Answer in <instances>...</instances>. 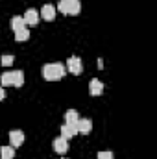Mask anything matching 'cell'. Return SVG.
I'll return each instance as SVG.
<instances>
[{"label":"cell","mask_w":157,"mask_h":159,"mask_svg":"<svg viewBox=\"0 0 157 159\" xmlns=\"http://www.w3.org/2000/svg\"><path fill=\"white\" fill-rule=\"evenodd\" d=\"M9 143H11L13 148L20 146V144L24 143V131H20V129H11V131H9Z\"/></svg>","instance_id":"5"},{"label":"cell","mask_w":157,"mask_h":159,"mask_svg":"<svg viewBox=\"0 0 157 159\" xmlns=\"http://www.w3.org/2000/svg\"><path fill=\"white\" fill-rule=\"evenodd\" d=\"M4 96H6V93H4V89H2V85H0V100H4Z\"/></svg>","instance_id":"18"},{"label":"cell","mask_w":157,"mask_h":159,"mask_svg":"<svg viewBox=\"0 0 157 159\" xmlns=\"http://www.w3.org/2000/svg\"><path fill=\"white\" fill-rule=\"evenodd\" d=\"M78 120H79V115L74 109H69L65 113V124H78Z\"/></svg>","instance_id":"14"},{"label":"cell","mask_w":157,"mask_h":159,"mask_svg":"<svg viewBox=\"0 0 157 159\" xmlns=\"http://www.w3.org/2000/svg\"><path fill=\"white\" fill-rule=\"evenodd\" d=\"M41 17L44 20H56V7L52 4H44L41 7Z\"/></svg>","instance_id":"7"},{"label":"cell","mask_w":157,"mask_h":159,"mask_svg":"<svg viewBox=\"0 0 157 159\" xmlns=\"http://www.w3.org/2000/svg\"><path fill=\"white\" fill-rule=\"evenodd\" d=\"M89 93H91V96H100V94L104 93V83L96 78L91 80V83H89Z\"/></svg>","instance_id":"9"},{"label":"cell","mask_w":157,"mask_h":159,"mask_svg":"<svg viewBox=\"0 0 157 159\" xmlns=\"http://www.w3.org/2000/svg\"><path fill=\"white\" fill-rule=\"evenodd\" d=\"M96 159H115V157H113V152H98Z\"/></svg>","instance_id":"17"},{"label":"cell","mask_w":157,"mask_h":159,"mask_svg":"<svg viewBox=\"0 0 157 159\" xmlns=\"http://www.w3.org/2000/svg\"><path fill=\"white\" fill-rule=\"evenodd\" d=\"M67 69L63 63H46L43 67V78L48 80V81H57L65 76Z\"/></svg>","instance_id":"1"},{"label":"cell","mask_w":157,"mask_h":159,"mask_svg":"<svg viewBox=\"0 0 157 159\" xmlns=\"http://www.w3.org/2000/svg\"><path fill=\"white\" fill-rule=\"evenodd\" d=\"M76 133H78V126H76V124H63V126H61V137H63V139L69 141V139H72Z\"/></svg>","instance_id":"6"},{"label":"cell","mask_w":157,"mask_h":159,"mask_svg":"<svg viewBox=\"0 0 157 159\" xmlns=\"http://www.w3.org/2000/svg\"><path fill=\"white\" fill-rule=\"evenodd\" d=\"M30 39V32H28V28H24V30H20V32H15V41H28Z\"/></svg>","instance_id":"15"},{"label":"cell","mask_w":157,"mask_h":159,"mask_svg":"<svg viewBox=\"0 0 157 159\" xmlns=\"http://www.w3.org/2000/svg\"><path fill=\"white\" fill-rule=\"evenodd\" d=\"M98 69H104V59H98Z\"/></svg>","instance_id":"19"},{"label":"cell","mask_w":157,"mask_h":159,"mask_svg":"<svg viewBox=\"0 0 157 159\" xmlns=\"http://www.w3.org/2000/svg\"><path fill=\"white\" fill-rule=\"evenodd\" d=\"M54 150H56L57 154H65V152L69 150V141L59 135L57 139H54Z\"/></svg>","instance_id":"10"},{"label":"cell","mask_w":157,"mask_h":159,"mask_svg":"<svg viewBox=\"0 0 157 159\" xmlns=\"http://www.w3.org/2000/svg\"><path fill=\"white\" fill-rule=\"evenodd\" d=\"M2 85H13V87H22L24 85V72L22 70H9L0 76Z\"/></svg>","instance_id":"2"},{"label":"cell","mask_w":157,"mask_h":159,"mask_svg":"<svg viewBox=\"0 0 157 159\" xmlns=\"http://www.w3.org/2000/svg\"><path fill=\"white\" fill-rule=\"evenodd\" d=\"M22 19H24V22H26V26H35V24H39V13H37L35 9H28Z\"/></svg>","instance_id":"8"},{"label":"cell","mask_w":157,"mask_h":159,"mask_svg":"<svg viewBox=\"0 0 157 159\" xmlns=\"http://www.w3.org/2000/svg\"><path fill=\"white\" fill-rule=\"evenodd\" d=\"M0 157L2 159H13L15 157V148L13 146H0Z\"/></svg>","instance_id":"13"},{"label":"cell","mask_w":157,"mask_h":159,"mask_svg":"<svg viewBox=\"0 0 157 159\" xmlns=\"http://www.w3.org/2000/svg\"><path fill=\"white\" fill-rule=\"evenodd\" d=\"M13 61H15V57L9 54V56H2L0 57V63L4 65V67H9V65H13Z\"/></svg>","instance_id":"16"},{"label":"cell","mask_w":157,"mask_h":159,"mask_svg":"<svg viewBox=\"0 0 157 159\" xmlns=\"http://www.w3.org/2000/svg\"><path fill=\"white\" fill-rule=\"evenodd\" d=\"M11 28H13V32H20V30H24V28H26L24 19H22L20 15H15V17L11 19Z\"/></svg>","instance_id":"12"},{"label":"cell","mask_w":157,"mask_h":159,"mask_svg":"<svg viewBox=\"0 0 157 159\" xmlns=\"http://www.w3.org/2000/svg\"><path fill=\"white\" fill-rule=\"evenodd\" d=\"M57 9L63 15H78L81 9V4H79V0H59Z\"/></svg>","instance_id":"3"},{"label":"cell","mask_w":157,"mask_h":159,"mask_svg":"<svg viewBox=\"0 0 157 159\" xmlns=\"http://www.w3.org/2000/svg\"><path fill=\"white\" fill-rule=\"evenodd\" d=\"M67 67H69V72H72V74H76V76L83 70L81 59H79L78 56H70V57L67 59Z\"/></svg>","instance_id":"4"},{"label":"cell","mask_w":157,"mask_h":159,"mask_svg":"<svg viewBox=\"0 0 157 159\" xmlns=\"http://www.w3.org/2000/svg\"><path fill=\"white\" fill-rule=\"evenodd\" d=\"M76 126H78V133H89L92 129V120L91 119H79Z\"/></svg>","instance_id":"11"}]
</instances>
